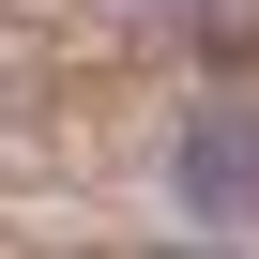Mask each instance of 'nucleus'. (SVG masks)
I'll return each instance as SVG.
<instances>
[{
  "label": "nucleus",
  "mask_w": 259,
  "mask_h": 259,
  "mask_svg": "<svg viewBox=\"0 0 259 259\" xmlns=\"http://www.w3.org/2000/svg\"><path fill=\"white\" fill-rule=\"evenodd\" d=\"M183 213L198 229H259V107H198L183 122Z\"/></svg>",
  "instance_id": "nucleus-1"
},
{
  "label": "nucleus",
  "mask_w": 259,
  "mask_h": 259,
  "mask_svg": "<svg viewBox=\"0 0 259 259\" xmlns=\"http://www.w3.org/2000/svg\"><path fill=\"white\" fill-rule=\"evenodd\" d=\"M198 46L213 61H259V0H198Z\"/></svg>",
  "instance_id": "nucleus-2"
}]
</instances>
